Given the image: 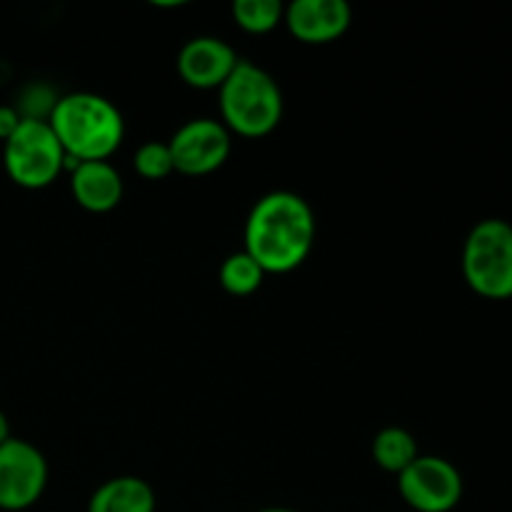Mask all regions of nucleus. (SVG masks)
I'll return each instance as SVG.
<instances>
[{
    "instance_id": "obj_2",
    "label": "nucleus",
    "mask_w": 512,
    "mask_h": 512,
    "mask_svg": "<svg viewBox=\"0 0 512 512\" xmlns=\"http://www.w3.org/2000/svg\"><path fill=\"white\" fill-rule=\"evenodd\" d=\"M65 155L78 163L108 160L125 138L123 113L98 93L60 95L48 118Z\"/></svg>"
},
{
    "instance_id": "obj_1",
    "label": "nucleus",
    "mask_w": 512,
    "mask_h": 512,
    "mask_svg": "<svg viewBox=\"0 0 512 512\" xmlns=\"http://www.w3.org/2000/svg\"><path fill=\"white\" fill-rule=\"evenodd\" d=\"M315 213L308 200L290 190L263 195L245 220V253L263 273L283 275L300 268L315 245Z\"/></svg>"
},
{
    "instance_id": "obj_18",
    "label": "nucleus",
    "mask_w": 512,
    "mask_h": 512,
    "mask_svg": "<svg viewBox=\"0 0 512 512\" xmlns=\"http://www.w3.org/2000/svg\"><path fill=\"white\" fill-rule=\"evenodd\" d=\"M20 120L23 118H20V113L15 110V105H0V140H3V143L18 130Z\"/></svg>"
},
{
    "instance_id": "obj_19",
    "label": "nucleus",
    "mask_w": 512,
    "mask_h": 512,
    "mask_svg": "<svg viewBox=\"0 0 512 512\" xmlns=\"http://www.w3.org/2000/svg\"><path fill=\"white\" fill-rule=\"evenodd\" d=\"M8 438H10V425H8V418H5V413L0 410V445H3Z\"/></svg>"
},
{
    "instance_id": "obj_6",
    "label": "nucleus",
    "mask_w": 512,
    "mask_h": 512,
    "mask_svg": "<svg viewBox=\"0 0 512 512\" xmlns=\"http://www.w3.org/2000/svg\"><path fill=\"white\" fill-rule=\"evenodd\" d=\"M398 490L405 503L418 512H450L463 498V475L450 460L418 455L398 475Z\"/></svg>"
},
{
    "instance_id": "obj_5",
    "label": "nucleus",
    "mask_w": 512,
    "mask_h": 512,
    "mask_svg": "<svg viewBox=\"0 0 512 512\" xmlns=\"http://www.w3.org/2000/svg\"><path fill=\"white\" fill-rule=\"evenodd\" d=\"M463 278L488 300L512 298V225L485 218L468 233L463 245Z\"/></svg>"
},
{
    "instance_id": "obj_7",
    "label": "nucleus",
    "mask_w": 512,
    "mask_h": 512,
    "mask_svg": "<svg viewBox=\"0 0 512 512\" xmlns=\"http://www.w3.org/2000/svg\"><path fill=\"white\" fill-rule=\"evenodd\" d=\"M48 485V460L33 443L10 435L0 445V510L18 512L40 500Z\"/></svg>"
},
{
    "instance_id": "obj_3",
    "label": "nucleus",
    "mask_w": 512,
    "mask_h": 512,
    "mask_svg": "<svg viewBox=\"0 0 512 512\" xmlns=\"http://www.w3.org/2000/svg\"><path fill=\"white\" fill-rule=\"evenodd\" d=\"M220 115L228 133L265 138L283 118V93L273 75L250 60H238L220 85Z\"/></svg>"
},
{
    "instance_id": "obj_10",
    "label": "nucleus",
    "mask_w": 512,
    "mask_h": 512,
    "mask_svg": "<svg viewBox=\"0 0 512 512\" xmlns=\"http://www.w3.org/2000/svg\"><path fill=\"white\" fill-rule=\"evenodd\" d=\"M238 65L233 45L215 35H198L180 48L178 73L195 90L220 88Z\"/></svg>"
},
{
    "instance_id": "obj_15",
    "label": "nucleus",
    "mask_w": 512,
    "mask_h": 512,
    "mask_svg": "<svg viewBox=\"0 0 512 512\" xmlns=\"http://www.w3.org/2000/svg\"><path fill=\"white\" fill-rule=\"evenodd\" d=\"M285 5L278 0H235L233 18L245 33L265 35L283 23Z\"/></svg>"
},
{
    "instance_id": "obj_8",
    "label": "nucleus",
    "mask_w": 512,
    "mask_h": 512,
    "mask_svg": "<svg viewBox=\"0 0 512 512\" xmlns=\"http://www.w3.org/2000/svg\"><path fill=\"white\" fill-rule=\"evenodd\" d=\"M168 148L173 155V168L178 173L200 178V175H210L223 168L225 160L230 158L233 140L220 120L195 118L175 130Z\"/></svg>"
},
{
    "instance_id": "obj_17",
    "label": "nucleus",
    "mask_w": 512,
    "mask_h": 512,
    "mask_svg": "<svg viewBox=\"0 0 512 512\" xmlns=\"http://www.w3.org/2000/svg\"><path fill=\"white\" fill-rule=\"evenodd\" d=\"M60 95L53 93V88L48 85H28L20 95V103L15 105V110L20 113V118L25 120H48L53 113L55 103H58Z\"/></svg>"
},
{
    "instance_id": "obj_20",
    "label": "nucleus",
    "mask_w": 512,
    "mask_h": 512,
    "mask_svg": "<svg viewBox=\"0 0 512 512\" xmlns=\"http://www.w3.org/2000/svg\"><path fill=\"white\" fill-rule=\"evenodd\" d=\"M258 512H295V510H288V508H265V510H258Z\"/></svg>"
},
{
    "instance_id": "obj_13",
    "label": "nucleus",
    "mask_w": 512,
    "mask_h": 512,
    "mask_svg": "<svg viewBox=\"0 0 512 512\" xmlns=\"http://www.w3.org/2000/svg\"><path fill=\"white\" fill-rule=\"evenodd\" d=\"M418 455V443L405 428H383L373 440V460L388 473L400 475Z\"/></svg>"
},
{
    "instance_id": "obj_11",
    "label": "nucleus",
    "mask_w": 512,
    "mask_h": 512,
    "mask_svg": "<svg viewBox=\"0 0 512 512\" xmlns=\"http://www.w3.org/2000/svg\"><path fill=\"white\" fill-rule=\"evenodd\" d=\"M70 190L75 203L88 213H110L123 200V178L108 160H90L75 165Z\"/></svg>"
},
{
    "instance_id": "obj_9",
    "label": "nucleus",
    "mask_w": 512,
    "mask_h": 512,
    "mask_svg": "<svg viewBox=\"0 0 512 512\" xmlns=\"http://www.w3.org/2000/svg\"><path fill=\"white\" fill-rule=\"evenodd\" d=\"M283 23L305 45H328L348 33L353 10L345 0H295L285 5Z\"/></svg>"
},
{
    "instance_id": "obj_16",
    "label": "nucleus",
    "mask_w": 512,
    "mask_h": 512,
    "mask_svg": "<svg viewBox=\"0 0 512 512\" xmlns=\"http://www.w3.org/2000/svg\"><path fill=\"white\" fill-rule=\"evenodd\" d=\"M135 173L145 180H163L173 173V155H170L168 143H143L135 150Z\"/></svg>"
},
{
    "instance_id": "obj_14",
    "label": "nucleus",
    "mask_w": 512,
    "mask_h": 512,
    "mask_svg": "<svg viewBox=\"0 0 512 512\" xmlns=\"http://www.w3.org/2000/svg\"><path fill=\"white\" fill-rule=\"evenodd\" d=\"M263 278V268L245 250L228 255L220 265V285L225 288V293L238 295V298L253 295L263 285Z\"/></svg>"
},
{
    "instance_id": "obj_4",
    "label": "nucleus",
    "mask_w": 512,
    "mask_h": 512,
    "mask_svg": "<svg viewBox=\"0 0 512 512\" xmlns=\"http://www.w3.org/2000/svg\"><path fill=\"white\" fill-rule=\"evenodd\" d=\"M5 173L28 190L48 188L63 170L73 173L78 160L68 158L48 120H20L18 130L3 143Z\"/></svg>"
},
{
    "instance_id": "obj_12",
    "label": "nucleus",
    "mask_w": 512,
    "mask_h": 512,
    "mask_svg": "<svg viewBox=\"0 0 512 512\" xmlns=\"http://www.w3.org/2000/svg\"><path fill=\"white\" fill-rule=\"evenodd\" d=\"M88 512H155V493L143 478H110L90 495Z\"/></svg>"
}]
</instances>
